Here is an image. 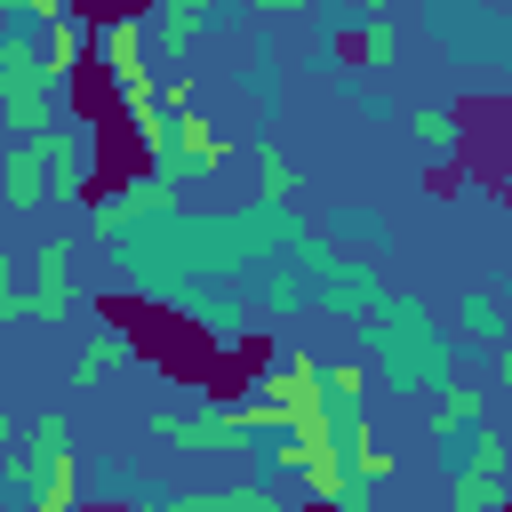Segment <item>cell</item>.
Segmentation results:
<instances>
[{
	"label": "cell",
	"instance_id": "cell-1",
	"mask_svg": "<svg viewBox=\"0 0 512 512\" xmlns=\"http://www.w3.org/2000/svg\"><path fill=\"white\" fill-rule=\"evenodd\" d=\"M368 352L384 360V384L392 392H432L448 376V328L424 320L416 296H384L368 312Z\"/></svg>",
	"mask_w": 512,
	"mask_h": 512
},
{
	"label": "cell",
	"instance_id": "cell-2",
	"mask_svg": "<svg viewBox=\"0 0 512 512\" xmlns=\"http://www.w3.org/2000/svg\"><path fill=\"white\" fill-rule=\"evenodd\" d=\"M448 464V504L456 512H504V480H512V448H504V432L496 424H480L456 456H440Z\"/></svg>",
	"mask_w": 512,
	"mask_h": 512
},
{
	"label": "cell",
	"instance_id": "cell-3",
	"mask_svg": "<svg viewBox=\"0 0 512 512\" xmlns=\"http://www.w3.org/2000/svg\"><path fill=\"white\" fill-rule=\"evenodd\" d=\"M144 48H152V16H112V24H96V64H104V80H112L120 104H144V96L160 88L152 64H144Z\"/></svg>",
	"mask_w": 512,
	"mask_h": 512
},
{
	"label": "cell",
	"instance_id": "cell-4",
	"mask_svg": "<svg viewBox=\"0 0 512 512\" xmlns=\"http://www.w3.org/2000/svg\"><path fill=\"white\" fill-rule=\"evenodd\" d=\"M152 432L160 440H176V448H192V456H216V448H240V440H256V408H152Z\"/></svg>",
	"mask_w": 512,
	"mask_h": 512
},
{
	"label": "cell",
	"instance_id": "cell-5",
	"mask_svg": "<svg viewBox=\"0 0 512 512\" xmlns=\"http://www.w3.org/2000/svg\"><path fill=\"white\" fill-rule=\"evenodd\" d=\"M160 216H176V176H136L128 192H104V200L88 208V224H96L104 240H120V232H136V224H160Z\"/></svg>",
	"mask_w": 512,
	"mask_h": 512
},
{
	"label": "cell",
	"instance_id": "cell-6",
	"mask_svg": "<svg viewBox=\"0 0 512 512\" xmlns=\"http://www.w3.org/2000/svg\"><path fill=\"white\" fill-rule=\"evenodd\" d=\"M32 320H72L80 312V272H72V240H40L32 248Z\"/></svg>",
	"mask_w": 512,
	"mask_h": 512
},
{
	"label": "cell",
	"instance_id": "cell-7",
	"mask_svg": "<svg viewBox=\"0 0 512 512\" xmlns=\"http://www.w3.org/2000/svg\"><path fill=\"white\" fill-rule=\"evenodd\" d=\"M0 200H8V208H40V200H56V128H48V136H24V144L8 152V168H0Z\"/></svg>",
	"mask_w": 512,
	"mask_h": 512
},
{
	"label": "cell",
	"instance_id": "cell-8",
	"mask_svg": "<svg viewBox=\"0 0 512 512\" xmlns=\"http://www.w3.org/2000/svg\"><path fill=\"white\" fill-rule=\"evenodd\" d=\"M312 288H320V304H336V312H360V320L384 304V280H368V272H360L352 256H336L328 240L312 248Z\"/></svg>",
	"mask_w": 512,
	"mask_h": 512
},
{
	"label": "cell",
	"instance_id": "cell-9",
	"mask_svg": "<svg viewBox=\"0 0 512 512\" xmlns=\"http://www.w3.org/2000/svg\"><path fill=\"white\" fill-rule=\"evenodd\" d=\"M480 424H488L480 384H440V400H432V448H440V456H456V448H464Z\"/></svg>",
	"mask_w": 512,
	"mask_h": 512
},
{
	"label": "cell",
	"instance_id": "cell-10",
	"mask_svg": "<svg viewBox=\"0 0 512 512\" xmlns=\"http://www.w3.org/2000/svg\"><path fill=\"white\" fill-rule=\"evenodd\" d=\"M216 24V0H152V40L168 56H192V40Z\"/></svg>",
	"mask_w": 512,
	"mask_h": 512
},
{
	"label": "cell",
	"instance_id": "cell-11",
	"mask_svg": "<svg viewBox=\"0 0 512 512\" xmlns=\"http://www.w3.org/2000/svg\"><path fill=\"white\" fill-rule=\"evenodd\" d=\"M224 152H232V144L216 136V120H200V112H184V120H176V168H184V176H216V168H224Z\"/></svg>",
	"mask_w": 512,
	"mask_h": 512
},
{
	"label": "cell",
	"instance_id": "cell-12",
	"mask_svg": "<svg viewBox=\"0 0 512 512\" xmlns=\"http://www.w3.org/2000/svg\"><path fill=\"white\" fill-rule=\"evenodd\" d=\"M88 176H96V136H88V120H72V128H56V192L80 200Z\"/></svg>",
	"mask_w": 512,
	"mask_h": 512
},
{
	"label": "cell",
	"instance_id": "cell-13",
	"mask_svg": "<svg viewBox=\"0 0 512 512\" xmlns=\"http://www.w3.org/2000/svg\"><path fill=\"white\" fill-rule=\"evenodd\" d=\"M88 48H96V24H80V16L64 8V16L48 24V72H56V80H72V72L88 64Z\"/></svg>",
	"mask_w": 512,
	"mask_h": 512
},
{
	"label": "cell",
	"instance_id": "cell-14",
	"mask_svg": "<svg viewBox=\"0 0 512 512\" xmlns=\"http://www.w3.org/2000/svg\"><path fill=\"white\" fill-rule=\"evenodd\" d=\"M408 136H416V152H432V160H456V144H464L456 112H440V104H416V112H408Z\"/></svg>",
	"mask_w": 512,
	"mask_h": 512
},
{
	"label": "cell",
	"instance_id": "cell-15",
	"mask_svg": "<svg viewBox=\"0 0 512 512\" xmlns=\"http://www.w3.org/2000/svg\"><path fill=\"white\" fill-rule=\"evenodd\" d=\"M128 360H136V352H128V336H120V328H104V336H88V344H80L72 384H104V376H112V368H128Z\"/></svg>",
	"mask_w": 512,
	"mask_h": 512
},
{
	"label": "cell",
	"instance_id": "cell-16",
	"mask_svg": "<svg viewBox=\"0 0 512 512\" xmlns=\"http://www.w3.org/2000/svg\"><path fill=\"white\" fill-rule=\"evenodd\" d=\"M200 504L208 512H280L288 496H280V480H232V488H200Z\"/></svg>",
	"mask_w": 512,
	"mask_h": 512
},
{
	"label": "cell",
	"instance_id": "cell-17",
	"mask_svg": "<svg viewBox=\"0 0 512 512\" xmlns=\"http://www.w3.org/2000/svg\"><path fill=\"white\" fill-rule=\"evenodd\" d=\"M32 512H80V456L64 448L56 464H48V480L32 488Z\"/></svg>",
	"mask_w": 512,
	"mask_h": 512
},
{
	"label": "cell",
	"instance_id": "cell-18",
	"mask_svg": "<svg viewBox=\"0 0 512 512\" xmlns=\"http://www.w3.org/2000/svg\"><path fill=\"white\" fill-rule=\"evenodd\" d=\"M256 176H264V208H288V192H296V168H288V152L280 144H256Z\"/></svg>",
	"mask_w": 512,
	"mask_h": 512
},
{
	"label": "cell",
	"instance_id": "cell-19",
	"mask_svg": "<svg viewBox=\"0 0 512 512\" xmlns=\"http://www.w3.org/2000/svg\"><path fill=\"white\" fill-rule=\"evenodd\" d=\"M456 328H464V336H496V328H504V296H496V288H472V296L456 304Z\"/></svg>",
	"mask_w": 512,
	"mask_h": 512
},
{
	"label": "cell",
	"instance_id": "cell-20",
	"mask_svg": "<svg viewBox=\"0 0 512 512\" xmlns=\"http://www.w3.org/2000/svg\"><path fill=\"white\" fill-rule=\"evenodd\" d=\"M360 64H376V72L400 64V32H392V16H368V32H360Z\"/></svg>",
	"mask_w": 512,
	"mask_h": 512
},
{
	"label": "cell",
	"instance_id": "cell-21",
	"mask_svg": "<svg viewBox=\"0 0 512 512\" xmlns=\"http://www.w3.org/2000/svg\"><path fill=\"white\" fill-rule=\"evenodd\" d=\"M24 312H32V296H24V280H16V256L0 248V336H8Z\"/></svg>",
	"mask_w": 512,
	"mask_h": 512
},
{
	"label": "cell",
	"instance_id": "cell-22",
	"mask_svg": "<svg viewBox=\"0 0 512 512\" xmlns=\"http://www.w3.org/2000/svg\"><path fill=\"white\" fill-rule=\"evenodd\" d=\"M0 8H8V16H24V24H56L72 0H0Z\"/></svg>",
	"mask_w": 512,
	"mask_h": 512
},
{
	"label": "cell",
	"instance_id": "cell-23",
	"mask_svg": "<svg viewBox=\"0 0 512 512\" xmlns=\"http://www.w3.org/2000/svg\"><path fill=\"white\" fill-rule=\"evenodd\" d=\"M256 16H296V8H312V0H248Z\"/></svg>",
	"mask_w": 512,
	"mask_h": 512
},
{
	"label": "cell",
	"instance_id": "cell-24",
	"mask_svg": "<svg viewBox=\"0 0 512 512\" xmlns=\"http://www.w3.org/2000/svg\"><path fill=\"white\" fill-rule=\"evenodd\" d=\"M496 384H504V392H512V344H504V352H496Z\"/></svg>",
	"mask_w": 512,
	"mask_h": 512
},
{
	"label": "cell",
	"instance_id": "cell-25",
	"mask_svg": "<svg viewBox=\"0 0 512 512\" xmlns=\"http://www.w3.org/2000/svg\"><path fill=\"white\" fill-rule=\"evenodd\" d=\"M8 440H16V416H8V408H0V448H8Z\"/></svg>",
	"mask_w": 512,
	"mask_h": 512
},
{
	"label": "cell",
	"instance_id": "cell-26",
	"mask_svg": "<svg viewBox=\"0 0 512 512\" xmlns=\"http://www.w3.org/2000/svg\"><path fill=\"white\" fill-rule=\"evenodd\" d=\"M360 8H368V16H392V0H360Z\"/></svg>",
	"mask_w": 512,
	"mask_h": 512
},
{
	"label": "cell",
	"instance_id": "cell-27",
	"mask_svg": "<svg viewBox=\"0 0 512 512\" xmlns=\"http://www.w3.org/2000/svg\"><path fill=\"white\" fill-rule=\"evenodd\" d=\"M280 512H304V504H280Z\"/></svg>",
	"mask_w": 512,
	"mask_h": 512
},
{
	"label": "cell",
	"instance_id": "cell-28",
	"mask_svg": "<svg viewBox=\"0 0 512 512\" xmlns=\"http://www.w3.org/2000/svg\"><path fill=\"white\" fill-rule=\"evenodd\" d=\"M504 400H512V392H504Z\"/></svg>",
	"mask_w": 512,
	"mask_h": 512
}]
</instances>
